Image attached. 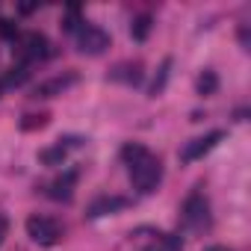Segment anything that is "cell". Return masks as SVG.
Listing matches in <instances>:
<instances>
[{"instance_id": "6da1fadb", "label": "cell", "mask_w": 251, "mask_h": 251, "mask_svg": "<svg viewBox=\"0 0 251 251\" xmlns=\"http://www.w3.org/2000/svg\"><path fill=\"white\" fill-rule=\"evenodd\" d=\"M130 180H133V189L136 192L151 195L160 186V180H163V163L154 154H148L145 160H139L136 166H130Z\"/></svg>"}, {"instance_id": "7a4b0ae2", "label": "cell", "mask_w": 251, "mask_h": 251, "mask_svg": "<svg viewBox=\"0 0 251 251\" xmlns=\"http://www.w3.org/2000/svg\"><path fill=\"white\" fill-rule=\"evenodd\" d=\"M27 236H30L36 245L50 248V245H56V242L62 239V227H59V222L50 219V216H30V219H27Z\"/></svg>"}, {"instance_id": "3957f363", "label": "cell", "mask_w": 251, "mask_h": 251, "mask_svg": "<svg viewBox=\"0 0 251 251\" xmlns=\"http://www.w3.org/2000/svg\"><path fill=\"white\" fill-rule=\"evenodd\" d=\"M207 219H210V204H207V198H204L201 192H192V195L183 201V207H180V225H183L186 230H201V227H207Z\"/></svg>"}, {"instance_id": "277c9868", "label": "cell", "mask_w": 251, "mask_h": 251, "mask_svg": "<svg viewBox=\"0 0 251 251\" xmlns=\"http://www.w3.org/2000/svg\"><path fill=\"white\" fill-rule=\"evenodd\" d=\"M74 42H77V50L80 53H86V56H100L106 48H109V36L100 30V27H95V24H80V30L74 33Z\"/></svg>"}, {"instance_id": "5b68a950", "label": "cell", "mask_w": 251, "mask_h": 251, "mask_svg": "<svg viewBox=\"0 0 251 251\" xmlns=\"http://www.w3.org/2000/svg\"><path fill=\"white\" fill-rule=\"evenodd\" d=\"M222 139H225V133H222V130H210L207 136H198V139L186 142V145H183V151H180V160H183V163H195V160H201L204 154H210Z\"/></svg>"}, {"instance_id": "8992f818", "label": "cell", "mask_w": 251, "mask_h": 251, "mask_svg": "<svg viewBox=\"0 0 251 251\" xmlns=\"http://www.w3.org/2000/svg\"><path fill=\"white\" fill-rule=\"evenodd\" d=\"M48 39L42 36V33H27L24 36V42H21V48H18V56H21V65H27V62H33V59H45L48 56Z\"/></svg>"}, {"instance_id": "52a82bcc", "label": "cell", "mask_w": 251, "mask_h": 251, "mask_svg": "<svg viewBox=\"0 0 251 251\" xmlns=\"http://www.w3.org/2000/svg\"><path fill=\"white\" fill-rule=\"evenodd\" d=\"M124 207H130V198H124V195H103V198L89 204L86 216L89 219H100V216H112V213H118Z\"/></svg>"}, {"instance_id": "ba28073f", "label": "cell", "mask_w": 251, "mask_h": 251, "mask_svg": "<svg viewBox=\"0 0 251 251\" xmlns=\"http://www.w3.org/2000/svg\"><path fill=\"white\" fill-rule=\"evenodd\" d=\"M77 83V74H59V77H50V80H45V83H39L36 89H33V98H56V95H62L65 89H71Z\"/></svg>"}, {"instance_id": "9c48e42d", "label": "cell", "mask_w": 251, "mask_h": 251, "mask_svg": "<svg viewBox=\"0 0 251 251\" xmlns=\"http://www.w3.org/2000/svg\"><path fill=\"white\" fill-rule=\"evenodd\" d=\"M109 77L118 80V83H127V86H139L145 71H142V62H121L109 71Z\"/></svg>"}, {"instance_id": "30bf717a", "label": "cell", "mask_w": 251, "mask_h": 251, "mask_svg": "<svg viewBox=\"0 0 251 251\" xmlns=\"http://www.w3.org/2000/svg\"><path fill=\"white\" fill-rule=\"evenodd\" d=\"M142 251H183V239L177 233H157L148 245H142Z\"/></svg>"}, {"instance_id": "8fae6325", "label": "cell", "mask_w": 251, "mask_h": 251, "mask_svg": "<svg viewBox=\"0 0 251 251\" xmlns=\"http://www.w3.org/2000/svg\"><path fill=\"white\" fill-rule=\"evenodd\" d=\"M74 180H77V175L74 172H68L65 177H59V180H53L50 183V198H56V201H71V195H74Z\"/></svg>"}, {"instance_id": "7c38bea8", "label": "cell", "mask_w": 251, "mask_h": 251, "mask_svg": "<svg viewBox=\"0 0 251 251\" xmlns=\"http://www.w3.org/2000/svg\"><path fill=\"white\" fill-rule=\"evenodd\" d=\"M148 154H151V151H148L145 145H139V142H127V145L121 148V160L127 163V166H136V163H139V160H145Z\"/></svg>"}, {"instance_id": "4fadbf2b", "label": "cell", "mask_w": 251, "mask_h": 251, "mask_svg": "<svg viewBox=\"0 0 251 251\" xmlns=\"http://www.w3.org/2000/svg\"><path fill=\"white\" fill-rule=\"evenodd\" d=\"M48 121H50L48 112H30V115L21 118V130H27V133H30V130H42Z\"/></svg>"}, {"instance_id": "5bb4252c", "label": "cell", "mask_w": 251, "mask_h": 251, "mask_svg": "<svg viewBox=\"0 0 251 251\" xmlns=\"http://www.w3.org/2000/svg\"><path fill=\"white\" fill-rule=\"evenodd\" d=\"M148 33H151V15H139V18H133V24H130V36H133L136 42H145Z\"/></svg>"}, {"instance_id": "9a60e30c", "label": "cell", "mask_w": 251, "mask_h": 251, "mask_svg": "<svg viewBox=\"0 0 251 251\" xmlns=\"http://www.w3.org/2000/svg\"><path fill=\"white\" fill-rule=\"evenodd\" d=\"M27 77H30L27 65H12V68H9V74L0 80V83H3V86H21V83H27Z\"/></svg>"}, {"instance_id": "2e32d148", "label": "cell", "mask_w": 251, "mask_h": 251, "mask_svg": "<svg viewBox=\"0 0 251 251\" xmlns=\"http://www.w3.org/2000/svg\"><path fill=\"white\" fill-rule=\"evenodd\" d=\"M219 89V77H216V71H204L201 77H198V95H213Z\"/></svg>"}, {"instance_id": "e0dca14e", "label": "cell", "mask_w": 251, "mask_h": 251, "mask_svg": "<svg viewBox=\"0 0 251 251\" xmlns=\"http://www.w3.org/2000/svg\"><path fill=\"white\" fill-rule=\"evenodd\" d=\"M65 157H68V151H62L59 145H53V148H45V151L39 154V160H42L45 166H59Z\"/></svg>"}, {"instance_id": "ac0fdd59", "label": "cell", "mask_w": 251, "mask_h": 251, "mask_svg": "<svg viewBox=\"0 0 251 251\" xmlns=\"http://www.w3.org/2000/svg\"><path fill=\"white\" fill-rule=\"evenodd\" d=\"M169 68H172V59H166V62L160 65V74H157L154 83H151V95H154V98L163 92V86H166V80H169Z\"/></svg>"}, {"instance_id": "d6986e66", "label": "cell", "mask_w": 251, "mask_h": 251, "mask_svg": "<svg viewBox=\"0 0 251 251\" xmlns=\"http://www.w3.org/2000/svg\"><path fill=\"white\" fill-rule=\"evenodd\" d=\"M0 36H3V39H15L18 36V27L12 21H0Z\"/></svg>"}, {"instance_id": "ffe728a7", "label": "cell", "mask_w": 251, "mask_h": 251, "mask_svg": "<svg viewBox=\"0 0 251 251\" xmlns=\"http://www.w3.org/2000/svg\"><path fill=\"white\" fill-rule=\"evenodd\" d=\"M6 233H9V219L0 213V245H3V239H6Z\"/></svg>"}, {"instance_id": "44dd1931", "label": "cell", "mask_w": 251, "mask_h": 251, "mask_svg": "<svg viewBox=\"0 0 251 251\" xmlns=\"http://www.w3.org/2000/svg\"><path fill=\"white\" fill-rule=\"evenodd\" d=\"M204 251H230V248H225V245H210V248H204Z\"/></svg>"}, {"instance_id": "7402d4cb", "label": "cell", "mask_w": 251, "mask_h": 251, "mask_svg": "<svg viewBox=\"0 0 251 251\" xmlns=\"http://www.w3.org/2000/svg\"><path fill=\"white\" fill-rule=\"evenodd\" d=\"M0 92H3V83H0Z\"/></svg>"}]
</instances>
